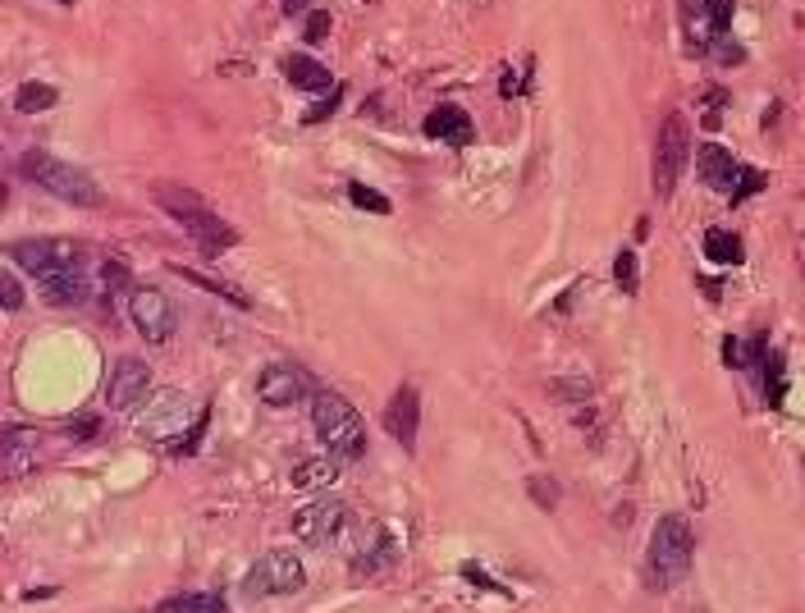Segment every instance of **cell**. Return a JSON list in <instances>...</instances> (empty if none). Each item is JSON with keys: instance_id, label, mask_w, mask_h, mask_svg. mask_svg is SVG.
<instances>
[{"instance_id": "11", "label": "cell", "mask_w": 805, "mask_h": 613, "mask_svg": "<svg viewBox=\"0 0 805 613\" xmlns=\"http://www.w3.org/2000/svg\"><path fill=\"white\" fill-rule=\"evenodd\" d=\"M257 398L266 403V408H293V403H302V398H316V385L302 366L275 362L257 376Z\"/></svg>"}, {"instance_id": "8", "label": "cell", "mask_w": 805, "mask_h": 613, "mask_svg": "<svg viewBox=\"0 0 805 613\" xmlns=\"http://www.w3.org/2000/svg\"><path fill=\"white\" fill-rule=\"evenodd\" d=\"M129 316H133V325H138V334L147 339V344H170V339H174V325H179V312H174V302L165 298L161 289H151V284H142V289H129Z\"/></svg>"}, {"instance_id": "35", "label": "cell", "mask_w": 805, "mask_h": 613, "mask_svg": "<svg viewBox=\"0 0 805 613\" xmlns=\"http://www.w3.org/2000/svg\"><path fill=\"white\" fill-rule=\"evenodd\" d=\"M55 5H74V0H55Z\"/></svg>"}, {"instance_id": "19", "label": "cell", "mask_w": 805, "mask_h": 613, "mask_svg": "<svg viewBox=\"0 0 805 613\" xmlns=\"http://www.w3.org/2000/svg\"><path fill=\"white\" fill-rule=\"evenodd\" d=\"M156 613H229V604L211 591H183L156 604Z\"/></svg>"}, {"instance_id": "3", "label": "cell", "mask_w": 805, "mask_h": 613, "mask_svg": "<svg viewBox=\"0 0 805 613\" xmlns=\"http://www.w3.org/2000/svg\"><path fill=\"white\" fill-rule=\"evenodd\" d=\"M19 174L28 183H37V188H46L51 197H60V202L69 206H97L101 202V188L97 179L87 170H78L74 161H60V156H51V151H23L19 156Z\"/></svg>"}, {"instance_id": "33", "label": "cell", "mask_w": 805, "mask_h": 613, "mask_svg": "<svg viewBox=\"0 0 805 613\" xmlns=\"http://www.w3.org/2000/svg\"><path fill=\"white\" fill-rule=\"evenodd\" d=\"M325 33H330V14H312L307 19V42H321Z\"/></svg>"}, {"instance_id": "2", "label": "cell", "mask_w": 805, "mask_h": 613, "mask_svg": "<svg viewBox=\"0 0 805 613\" xmlns=\"http://www.w3.org/2000/svg\"><path fill=\"white\" fill-rule=\"evenodd\" d=\"M312 431L334 458L357 463L366 458V421L339 389H316L312 398Z\"/></svg>"}, {"instance_id": "32", "label": "cell", "mask_w": 805, "mask_h": 613, "mask_svg": "<svg viewBox=\"0 0 805 613\" xmlns=\"http://www.w3.org/2000/svg\"><path fill=\"white\" fill-rule=\"evenodd\" d=\"M101 284H106V289H124V284H129V270L119 266V261H106V266H101Z\"/></svg>"}, {"instance_id": "10", "label": "cell", "mask_w": 805, "mask_h": 613, "mask_svg": "<svg viewBox=\"0 0 805 613\" xmlns=\"http://www.w3.org/2000/svg\"><path fill=\"white\" fill-rule=\"evenodd\" d=\"M289 527H293V536H298L307 549H325V545H334V540L344 536L348 508L339 504V499H316V504H307V508H298V513H293Z\"/></svg>"}, {"instance_id": "21", "label": "cell", "mask_w": 805, "mask_h": 613, "mask_svg": "<svg viewBox=\"0 0 805 613\" xmlns=\"http://www.w3.org/2000/svg\"><path fill=\"white\" fill-rule=\"evenodd\" d=\"M55 101H60V92H55L51 83H23L19 92H14V110H19V115H42V110H51Z\"/></svg>"}, {"instance_id": "16", "label": "cell", "mask_w": 805, "mask_h": 613, "mask_svg": "<svg viewBox=\"0 0 805 613\" xmlns=\"http://www.w3.org/2000/svg\"><path fill=\"white\" fill-rule=\"evenodd\" d=\"M426 133L430 138H440V142H449V147H467V142L476 138V124H472V115L462 106H435L426 115Z\"/></svg>"}, {"instance_id": "20", "label": "cell", "mask_w": 805, "mask_h": 613, "mask_svg": "<svg viewBox=\"0 0 805 613\" xmlns=\"http://www.w3.org/2000/svg\"><path fill=\"white\" fill-rule=\"evenodd\" d=\"M705 257L714 261V266H741L746 248H741V238L728 234V229H709L705 234Z\"/></svg>"}, {"instance_id": "7", "label": "cell", "mask_w": 805, "mask_h": 613, "mask_svg": "<svg viewBox=\"0 0 805 613\" xmlns=\"http://www.w3.org/2000/svg\"><path fill=\"white\" fill-rule=\"evenodd\" d=\"M302 581H307V568H302L298 554H293V549H270V554H261V559L247 568L243 595H252V600L293 595V591H302Z\"/></svg>"}, {"instance_id": "23", "label": "cell", "mask_w": 805, "mask_h": 613, "mask_svg": "<svg viewBox=\"0 0 805 613\" xmlns=\"http://www.w3.org/2000/svg\"><path fill=\"white\" fill-rule=\"evenodd\" d=\"M179 275H183V280H193V284H202V289H206V293H215V298H229L234 307H243V312L252 307V302H247L243 293L229 289V284H220V280H206V275H197V270H179Z\"/></svg>"}, {"instance_id": "26", "label": "cell", "mask_w": 805, "mask_h": 613, "mask_svg": "<svg viewBox=\"0 0 805 613\" xmlns=\"http://www.w3.org/2000/svg\"><path fill=\"white\" fill-rule=\"evenodd\" d=\"M0 298H5V312H19L23 307V284L14 270H0Z\"/></svg>"}, {"instance_id": "30", "label": "cell", "mask_w": 805, "mask_h": 613, "mask_svg": "<svg viewBox=\"0 0 805 613\" xmlns=\"http://www.w3.org/2000/svg\"><path fill=\"white\" fill-rule=\"evenodd\" d=\"M783 362H778V353H769V366H764V376H769V403H783Z\"/></svg>"}, {"instance_id": "15", "label": "cell", "mask_w": 805, "mask_h": 613, "mask_svg": "<svg viewBox=\"0 0 805 613\" xmlns=\"http://www.w3.org/2000/svg\"><path fill=\"white\" fill-rule=\"evenodd\" d=\"M33 463H37V431H28V426H5L0 431V472L23 476Z\"/></svg>"}, {"instance_id": "6", "label": "cell", "mask_w": 805, "mask_h": 613, "mask_svg": "<svg viewBox=\"0 0 805 613\" xmlns=\"http://www.w3.org/2000/svg\"><path fill=\"white\" fill-rule=\"evenodd\" d=\"M687 161H691V124L682 110L659 124V138H655V193L659 197H673L682 174H687Z\"/></svg>"}, {"instance_id": "34", "label": "cell", "mask_w": 805, "mask_h": 613, "mask_svg": "<svg viewBox=\"0 0 805 613\" xmlns=\"http://www.w3.org/2000/svg\"><path fill=\"white\" fill-rule=\"evenodd\" d=\"M302 5H307V0H284V14H298Z\"/></svg>"}, {"instance_id": "5", "label": "cell", "mask_w": 805, "mask_h": 613, "mask_svg": "<svg viewBox=\"0 0 805 613\" xmlns=\"http://www.w3.org/2000/svg\"><path fill=\"white\" fill-rule=\"evenodd\" d=\"M696 170L700 179L714 188V193H723L732 206L746 202L751 193H760L764 188V174L760 170H746V165L732 156V151H723L719 142H705V147L696 151Z\"/></svg>"}, {"instance_id": "4", "label": "cell", "mask_w": 805, "mask_h": 613, "mask_svg": "<svg viewBox=\"0 0 805 613\" xmlns=\"http://www.w3.org/2000/svg\"><path fill=\"white\" fill-rule=\"evenodd\" d=\"M691 559H696V536H691L687 517H664L650 536V577L659 586H677V581L691 572Z\"/></svg>"}, {"instance_id": "27", "label": "cell", "mask_w": 805, "mask_h": 613, "mask_svg": "<svg viewBox=\"0 0 805 613\" xmlns=\"http://www.w3.org/2000/svg\"><path fill=\"white\" fill-rule=\"evenodd\" d=\"M709 55L719 60V65H741L746 60V51H741V42H732V37H714V46H709Z\"/></svg>"}, {"instance_id": "31", "label": "cell", "mask_w": 805, "mask_h": 613, "mask_svg": "<svg viewBox=\"0 0 805 613\" xmlns=\"http://www.w3.org/2000/svg\"><path fill=\"white\" fill-rule=\"evenodd\" d=\"M334 106H339V87H334V92H330L325 101H316V106L307 110V115H302V124H321V119H330V110H334Z\"/></svg>"}, {"instance_id": "14", "label": "cell", "mask_w": 805, "mask_h": 613, "mask_svg": "<svg viewBox=\"0 0 805 613\" xmlns=\"http://www.w3.org/2000/svg\"><path fill=\"white\" fill-rule=\"evenodd\" d=\"M417 421H421V398L412 385H403L394 398H389V408H385V431L394 435L403 449H417Z\"/></svg>"}, {"instance_id": "18", "label": "cell", "mask_w": 805, "mask_h": 613, "mask_svg": "<svg viewBox=\"0 0 805 613\" xmlns=\"http://www.w3.org/2000/svg\"><path fill=\"white\" fill-rule=\"evenodd\" d=\"M339 472H344V458H334V453H316V458H307V463L293 467V490H330V485L339 481Z\"/></svg>"}, {"instance_id": "24", "label": "cell", "mask_w": 805, "mask_h": 613, "mask_svg": "<svg viewBox=\"0 0 805 613\" xmlns=\"http://www.w3.org/2000/svg\"><path fill=\"white\" fill-rule=\"evenodd\" d=\"M700 10H705V19H709V28L714 33H728V23H732V0H700Z\"/></svg>"}, {"instance_id": "1", "label": "cell", "mask_w": 805, "mask_h": 613, "mask_svg": "<svg viewBox=\"0 0 805 613\" xmlns=\"http://www.w3.org/2000/svg\"><path fill=\"white\" fill-rule=\"evenodd\" d=\"M151 193H156L161 211H170V216L179 220L183 234L193 238V243L206 252V257H220V252H229V248L238 243V229L229 225V220L215 216L211 206H206V197H202V193L183 188V183H156Z\"/></svg>"}, {"instance_id": "28", "label": "cell", "mask_w": 805, "mask_h": 613, "mask_svg": "<svg viewBox=\"0 0 805 613\" xmlns=\"http://www.w3.org/2000/svg\"><path fill=\"white\" fill-rule=\"evenodd\" d=\"M202 435H206V412L193 421V431H188V435H179V440L170 444V453H174V458H188V453H193L197 444H202Z\"/></svg>"}, {"instance_id": "22", "label": "cell", "mask_w": 805, "mask_h": 613, "mask_svg": "<svg viewBox=\"0 0 805 613\" xmlns=\"http://www.w3.org/2000/svg\"><path fill=\"white\" fill-rule=\"evenodd\" d=\"M348 197H353L357 211H376V216H389V197H380L376 188H366V183H348Z\"/></svg>"}, {"instance_id": "12", "label": "cell", "mask_w": 805, "mask_h": 613, "mask_svg": "<svg viewBox=\"0 0 805 613\" xmlns=\"http://www.w3.org/2000/svg\"><path fill=\"white\" fill-rule=\"evenodd\" d=\"M151 394V366L142 357H119L110 366V380H106V403L115 412H129L138 408L142 398Z\"/></svg>"}, {"instance_id": "9", "label": "cell", "mask_w": 805, "mask_h": 613, "mask_svg": "<svg viewBox=\"0 0 805 613\" xmlns=\"http://www.w3.org/2000/svg\"><path fill=\"white\" fill-rule=\"evenodd\" d=\"M10 261L19 270H28L33 280H46L60 266H74L83 261V248L78 243H65V238H23V243H10Z\"/></svg>"}, {"instance_id": "25", "label": "cell", "mask_w": 805, "mask_h": 613, "mask_svg": "<svg viewBox=\"0 0 805 613\" xmlns=\"http://www.w3.org/2000/svg\"><path fill=\"white\" fill-rule=\"evenodd\" d=\"M613 280L623 284V293H636V289H641V280H636V257H632V252H618V261H613Z\"/></svg>"}, {"instance_id": "17", "label": "cell", "mask_w": 805, "mask_h": 613, "mask_svg": "<svg viewBox=\"0 0 805 613\" xmlns=\"http://www.w3.org/2000/svg\"><path fill=\"white\" fill-rule=\"evenodd\" d=\"M284 78H289L298 92H312V97H330L334 87H339L330 78V69L316 65L312 55H289V60H284Z\"/></svg>"}, {"instance_id": "29", "label": "cell", "mask_w": 805, "mask_h": 613, "mask_svg": "<svg viewBox=\"0 0 805 613\" xmlns=\"http://www.w3.org/2000/svg\"><path fill=\"white\" fill-rule=\"evenodd\" d=\"M526 485H531V499H536L540 508H554V504H559V485L549 481V476H531Z\"/></svg>"}, {"instance_id": "13", "label": "cell", "mask_w": 805, "mask_h": 613, "mask_svg": "<svg viewBox=\"0 0 805 613\" xmlns=\"http://www.w3.org/2000/svg\"><path fill=\"white\" fill-rule=\"evenodd\" d=\"M37 293H42L51 307H83V302L92 298V270H83V261L60 266L55 275L37 280Z\"/></svg>"}]
</instances>
